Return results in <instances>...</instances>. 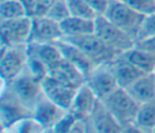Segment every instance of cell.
Wrapping results in <instances>:
<instances>
[{
	"label": "cell",
	"instance_id": "obj_1",
	"mask_svg": "<svg viewBox=\"0 0 155 133\" xmlns=\"http://www.w3.org/2000/svg\"><path fill=\"white\" fill-rule=\"evenodd\" d=\"M99 102L122 125V127L136 122L140 104L137 103L125 88L117 87Z\"/></svg>",
	"mask_w": 155,
	"mask_h": 133
},
{
	"label": "cell",
	"instance_id": "obj_2",
	"mask_svg": "<svg viewBox=\"0 0 155 133\" xmlns=\"http://www.w3.org/2000/svg\"><path fill=\"white\" fill-rule=\"evenodd\" d=\"M103 16L113 24L128 33L137 41V34L143 23L145 15L137 12L121 0H109Z\"/></svg>",
	"mask_w": 155,
	"mask_h": 133
},
{
	"label": "cell",
	"instance_id": "obj_3",
	"mask_svg": "<svg viewBox=\"0 0 155 133\" xmlns=\"http://www.w3.org/2000/svg\"><path fill=\"white\" fill-rule=\"evenodd\" d=\"M94 34L110 48L115 50L120 54L127 52L136 46V39L121 28L113 24L103 15H98L94 18Z\"/></svg>",
	"mask_w": 155,
	"mask_h": 133
},
{
	"label": "cell",
	"instance_id": "obj_4",
	"mask_svg": "<svg viewBox=\"0 0 155 133\" xmlns=\"http://www.w3.org/2000/svg\"><path fill=\"white\" fill-rule=\"evenodd\" d=\"M62 39L78 46L94 63V65L111 63L117 56H120L119 52L105 45L94 33L76 36H64Z\"/></svg>",
	"mask_w": 155,
	"mask_h": 133
},
{
	"label": "cell",
	"instance_id": "obj_5",
	"mask_svg": "<svg viewBox=\"0 0 155 133\" xmlns=\"http://www.w3.org/2000/svg\"><path fill=\"white\" fill-rule=\"evenodd\" d=\"M33 18L29 16L1 21V40L4 46H22L29 44Z\"/></svg>",
	"mask_w": 155,
	"mask_h": 133
},
{
	"label": "cell",
	"instance_id": "obj_6",
	"mask_svg": "<svg viewBox=\"0 0 155 133\" xmlns=\"http://www.w3.org/2000/svg\"><path fill=\"white\" fill-rule=\"evenodd\" d=\"M41 88L46 98H48L54 104L59 105L61 108L68 110L75 92L78 89L76 86H73L63 80L54 77L53 75H46L41 81Z\"/></svg>",
	"mask_w": 155,
	"mask_h": 133
},
{
	"label": "cell",
	"instance_id": "obj_7",
	"mask_svg": "<svg viewBox=\"0 0 155 133\" xmlns=\"http://www.w3.org/2000/svg\"><path fill=\"white\" fill-rule=\"evenodd\" d=\"M27 48L22 50L21 46H4L0 59L1 77L5 81H13L21 75L24 65L27 64Z\"/></svg>",
	"mask_w": 155,
	"mask_h": 133
},
{
	"label": "cell",
	"instance_id": "obj_8",
	"mask_svg": "<svg viewBox=\"0 0 155 133\" xmlns=\"http://www.w3.org/2000/svg\"><path fill=\"white\" fill-rule=\"evenodd\" d=\"M86 83L91 87L99 100L119 87L110 63L98 64L94 66L86 76Z\"/></svg>",
	"mask_w": 155,
	"mask_h": 133
},
{
	"label": "cell",
	"instance_id": "obj_9",
	"mask_svg": "<svg viewBox=\"0 0 155 133\" xmlns=\"http://www.w3.org/2000/svg\"><path fill=\"white\" fill-rule=\"evenodd\" d=\"M12 91L15 97L23 103L25 106H35L40 100V94L44 93L41 88V82L34 79L29 73L21 74L12 81Z\"/></svg>",
	"mask_w": 155,
	"mask_h": 133
},
{
	"label": "cell",
	"instance_id": "obj_10",
	"mask_svg": "<svg viewBox=\"0 0 155 133\" xmlns=\"http://www.w3.org/2000/svg\"><path fill=\"white\" fill-rule=\"evenodd\" d=\"M99 99L86 83V81L80 85L75 92L73 102L69 106V112L73 114L78 120H85L87 116L93 114L97 108V102Z\"/></svg>",
	"mask_w": 155,
	"mask_h": 133
},
{
	"label": "cell",
	"instance_id": "obj_11",
	"mask_svg": "<svg viewBox=\"0 0 155 133\" xmlns=\"http://www.w3.org/2000/svg\"><path fill=\"white\" fill-rule=\"evenodd\" d=\"M31 35L29 42H56L63 37L61 24L47 16L31 17Z\"/></svg>",
	"mask_w": 155,
	"mask_h": 133
},
{
	"label": "cell",
	"instance_id": "obj_12",
	"mask_svg": "<svg viewBox=\"0 0 155 133\" xmlns=\"http://www.w3.org/2000/svg\"><path fill=\"white\" fill-rule=\"evenodd\" d=\"M54 44L58 47L63 59H65L69 63H71L73 65H75L85 76H87L88 73L96 66L94 63L78 46L70 44L69 41L61 39V40L56 41Z\"/></svg>",
	"mask_w": 155,
	"mask_h": 133
},
{
	"label": "cell",
	"instance_id": "obj_13",
	"mask_svg": "<svg viewBox=\"0 0 155 133\" xmlns=\"http://www.w3.org/2000/svg\"><path fill=\"white\" fill-rule=\"evenodd\" d=\"M0 110H1V123L4 129L23 118L34 116V112L30 111V108L25 106L16 97L15 99H10V100L2 98Z\"/></svg>",
	"mask_w": 155,
	"mask_h": 133
},
{
	"label": "cell",
	"instance_id": "obj_14",
	"mask_svg": "<svg viewBox=\"0 0 155 133\" xmlns=\"http://www.w3.org/2000/svg\"><path fill=\"white\" fill-rule=\"evenodd\" d=\"M110 66H111L113 73L115 75L117 86L121 88H127L139 76L145 74L142 70H139L137 66H134L132 63H130L122 54L117 56L110 63Z\"/></svg>",
	"mask_w": 155,
	"mask_h": 133
},
{
	"label": "cell",
	"instance_id": "obj_15",
	"mask_svg": "<svg viewBox=\"0 0 155 133\" xmlns=\"http://www.w3.org/2000/svg\"><path fill=\"white\" fill-rule=\"evenodd\" d=\"M27 52L42 62L48 69V73L63 59L54 42H29Z\"/></svg>",
	"mask_w": 155,
	"mask_h": 133
},
{
	"label": "cell",
	"instance_id": "obj_16",
	"mask_svg": "<svg viewBox=\"0 0 155 133\" xmlns=\"http://www.w3.org/2000/svg\"><path fill=\"white\" fill-rule=\"evenodd\" d=\"M128 94L139 104H144L154 100L155 98V80L151 73L143 74L127 88Z\"/></svg>",
	"mask_w": 155,
	"mask_h": 133
},
{
	"label": "cell",
	"instance_id": "obj_17",
	"mask_svg": "<svg viewBox=\"0 0 155 133\" xmlns=\"http://www.w3.org/2000/svg\"><path fill=\"white\" fill-rule=\"evenodd\" d=\"M65 109L61 108L59 105L51 102L48 98L40 99L36 105L34 106V117L44 125L46 128H51L59 118H62L67 112H64Z\"/></svg>",
	"mask_w": 155,
	"mask_h": 133
},
{
	"label": "cell",
	"instance_id": "obj_18",
	"mask_svg": "<svg viewBox=\"0 0 155 133\" xmlns=\"http://www.w3.org/2000/svg\"><path fill=\"white\" fill-rule=\"evenodd\" d=\"M51 75H53L54 77L63 80L73 86L79 87L80 85H82L86 81V76L71 63H69L65 59H62L53 69L50 70Z\"/></svg>",
	"mask_w": 155,
	"mask_h": 133
},
{
	"label": "cell",
	"instance_id": "obj_19",
	"mask_svg": "<svg viewBox=\"0 0 155 133\" xmlns=\"http://www.w3.org/2000/svg\"><path fill=\"white\" fill-rule=\"evenodd\" d=\"M59 24L63 31V37L94 33V19L69 16L64 21H62Z\"/></svg>",
	"mask_w": 155,
	"mask_h": 133
},
{
	"label": "cell",
	"instance_id": "obj_20",
	"mask_svg": "<svg viewBox=\"0 0 155 133\" xmlns=\"http://www.w3.org/2000/svg\"><path fill=\"white\" fill-rule=\"evenodd\" d=\"M93 112V127L96 133H121L124 128L122 125L103 105L102 109L94 110Z\"/></svg>",
	"mask_w": 155,
	"mask_h": 133
},
{
	"label": "cell",
	"instance_id": "obj_21",
	"mask_svg": "<svg viewBox=\"0 0 155 133\" xmlns=\"http://www.w3.org/2000/svg\"><path fill=\"white\" fill-rule=\"evenodd\" d=\"M122 56L130 63H132L134 66H137L139 70H142L145 74L151 73L155 68V54H153L148 51H144L137 46H134L133 48L122 53Z\"/></svg>",
	"mask_w": 155,
	"mask_h": 133
},
{
	"label": "cell",
	"instance_id": "obj_22",
	"mask_svg": "<svg viewBox=\"0 0 155 133\" xmlns=\"http://www.w3.org/2000/svg\"><path fill=\"white\" fill-rule=\"evenodd\" d=\"M134 123L143 129H153L155 127V103L154 100L140 104Z\"/></svg>",
	"mask_w": 155,
	"mask_h": 133
},
{
	"label": "cell",
	"instance_id": "obj_23",
	"mask_svg": "<svg viewBox=\"0 0 155 133\" xmlns=\"http://www.w3.org/2000/svg\"><path fill=\"white\" fill-rule=\"evenodd\" d=\"M27 11L21 0H6L0 2V17L4 19H16L25 17Z\"/></svg>",
	"mask_w": 155,
	"mask_h": 133
},
{
	"label": "cell",
	"instance_id": "obj_24",
	"mask_svg": "<svg viewBox=\"0 0 155 133\" xmlns=\"http://www.w3.org/2000/svg\"><path fill=\"white\" fill-rule=\"evenodd\" d=\"M12 126L13 127L10 126L8 128H10V131H13V132H8V133H45V131L47 129L34 116L23 118L18 122L13 123Z\"/></svg>",
	"mask_w": 155,
	"mask_h": 133
},
{
	"label": "cell",
	"instance_id": "obj_25",
	"mask_svg": "<svg viewBox=\"0 0 155 133\" xmlns=\"http://www.w3.org/2000/svg\"><path fill=\"white\" fill-rule=\"evenodd\" d=\"M67 4H68L70 16L80 17V18H88V19H94L98 16L88 6V4L85 0H67Z\"/></svg>",
	"mask_w": 155,
	"mask_h": 133
},
{
	"label": "cell",
	"instance_id": "obj_26",
	"mask_svg": "<svg viewBox=\"0 0 155 133\" xmlns=\"http://www.w3.org/2000/svg\"><path fill=\"white\" fill-rule=\"evenodd\" d=\"M46 16L48 18L58 22V23L64 21L67 17H69L70 12H69V8H68L67 0H56L53 2V5L51 6V8L48 10Z\"/></svg>",
	"mask_w": 155,
	"mask_h": 133
},
{
	"label": "cell",
	"instance_id": "obj_27",
	"mask_svg": "<svg viewBox=\"0 0 155 133\" xmlns=\"http://www.w3.org/2000/svg\"><path fill=\"white\" fill-rule=\"evenodd\" d=\"M155 36V12L145 15L143 23L137 34V41Z\"/></svg>",
	"mask_w": 155,
	"mask_h": 133
},
{
	"label": "cell",
	"instance_id": "obj_28",
	"mask_svg": "<svg viewBox=\"0 0 155 133\" xmlns=\"http://www.w3.org/2000/svg\"><path fill=\"white\" fill-rule=\"evenodd\" d=\"M139 13L149 15L155 12V0H121Z\"/></svg>",
	"mask_w": 155,
	"mask_h": 133
},
{
	"label": "cell",
	"instance_id": "obj_29",
	"mask_svg": "<svg viewBox=\"0 0 155 133\" xmlns=\"http://www.w3.org/2000/svg\"><path fill=\"white\" fill-rule=\"evenodd\" d=\"M76 120L78 118L73 114L67 112L62 118H59L51 127V131H52V133H69V131L71 129V127L74 126Z\"/></svg>",
	"mask_w": 155,
	"mask_h": 133
},
{
	"label": "cell",
	"instance_id": "obj_30",
	"mask_svg": "<svg viewBox=\"0 0 155 133\" xmlns=\"http://www.w3.org/2000/svg\"><path fill=\"white\" fill-rule=\"evenodd\" d=\"M54 1L56 0H38L33 17H44V16H46Z\"/></svg>",
	"mask_w": 155,
	"mask_h": 133
},
{
	"label": "cell",
	"instance_id": "obj_31",
	"mask_svg": "<svg viewBox=\"0 0 155 133\" xmlns=\"http://www.w3.org/2000/svg\"><path fill=\"white\" fill-rule=\"evenodd\" d=\"M85 1L97 15H103L109 2V0H85Z\"/></svg>",
	"mask_w": 155,
	"mask_h": 133
},
{
	"label": "cell",
	"instance_id": "obj_32",
	"mask_svg": "<svg viewBox=\"0 0 155 133\" xmlns=\"http://www.w3.org/2000/svg\"><path fill=\"white\" fill-rule=\"evenodd\" d=\"M136 46L144 50V51H148V52L155 54V36L143 39V40H138L136 42Z\"/></svg>",
	"mask_w": 155,
	"mask_h": 133
},
{
	"label": "cell",
	"instance_id": "obj_33",
	"mask_svg": "<svg viewBox=\"0 0 155 133\" xmlns=\"http://www.w3.org/2000/svg\"><path fill=\"white\" fill-rule=\"evenodd\" d=\"M25 11H27V15L29 17H33L34 16V11H35V6H36V2L38 0H21Z\"/></svg>",
	"mask_w": 155,
	"mask_h": 133
},
{
	"label": "cell",
	"instance_id": "obj_34",
	"mask_svg": "<svg viewBox=\"0 0 155 133\" xmlns=\"http://www.w3.org/2000/svg\"><path fill=\"white\" fill-rule=\"evenodd\" d=\"M69 133H87L86 132V125L84 120H76V122L74 123V126L71 127V129L69 131Z\"/></svg>",
	"mask_w": 155,
	"mask_h": 133
},
{
	"label": "cell",
	"instance_id": "obj_35",
	"mask_svg": "<svg viewBox=\"0 0 155 133\" xmlns=\"http://www.w3.org/2000/svg\"><path fill=\"white\" fill-rule=\"evenodd\" d=\"M121 133H144L143 132V128H140L139 126H134L133 123L132 125H128V126H125L121 131Z\"/></svg>",
	"mask_w": 155,
	"mask_h": 133
},
{
	"label": "cell",
	"instance_id": "obj_36",
	"mask_svg": "<svg viewBox=\"0 0 155 133\" xmlns=\"http://www.w3.org/2000/svg\"><path fill=\"white\" fill-rule=\"evenodd\" d=\"M45 133H52V131H51V128H47V129L45 131Z\"/></svg>",
	"mask_w": 155,
	"mask_h": 133
},
{
	"label": "cell",
	"instance_id": "obj_37",
	"mask_svg": "<svg viewBox=\"0 0 155 133\" xmlns=\"http://www.w3.org/2000/svg\"><path fill=\"white\" fill-rule=\"evenodd\" d=\"M151 74H153V76H154V80H155V68H154V70L151 71Z\"/></svg>",
	"mask_w": 155,
	"mask_h": 133
},
{
	"label": "cell",
	"instance_id": "obj_38",
	"mask_svg": "<svg viewBox=\"0 0 155 133\" xmlns=\"http://www.w3.org/2000/svg\"><path fill=\"white\" fill-rule=\"evenodd\" d=\"M151 133H155V127H154V128L151 129Z\"/></svg>",
	"mask_w": 155,
	"mask_h": 133
},
{
	"label": "cell",
	"instance_id": "obj_39",
	"mask_svg": "<svg viewBox=\"0 0 155 133\" xmlns=\"http://www.w3.org/2000/svg\"><path fill=\"white\" fill-rule=\"evenodd\" d=\"M0 1H6V0H0Z\"/></svg>",
	"mask_w": 155,
	"mask_h": 133
},
{
	"label": "cell",
	"instance_id": "obj_40",
	"mask_svg": "<svg viewBox=\"0 0 155 133\" xmlns=\"http://www.w3.org/2000/svg\"><path fill=\"white\" fill-rule=\"evenodd\" d=\"M2 133H7V132H5V131H4V132H2Z\"/></svg>",
	"mask_w": 155,
	"mask_h": 133
}]
</instances>
